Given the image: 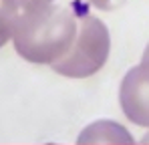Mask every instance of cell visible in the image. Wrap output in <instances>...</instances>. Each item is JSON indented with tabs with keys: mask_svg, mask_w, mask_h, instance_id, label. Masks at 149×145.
Segmentation results:
<instances>
[{
	"mask_svg": "<svg viewBox=\"0 0 149 145\" xmlns=\"http://www.w3.org/2000/svg\"><path fill=\"white\" fill-rule=\"evenodd\" d=\"M79 16L67 6L42 4L20 10L12 43L16 52L34 65H52L74 40Z\"/></svg>",
	"mask_w": 149,
	"mask_h": 145,
	"instance_id": "6da1fadb",
	"label": "cell"
},
{
	"mask_svg": "<svg viewBox=\"0 0 149 145\" xmlns=\"http://www.w3.org/2000/svg\"><path fill=\"white\" fill-rule=\"evenodd\" d=\"M111 50V36L105 22L93 14H79L77 34L71 48L50 65V69L69 79H87L99 72Z\"/></svg>",
	"mask_w": 149,
	"mask_h": 145,
	"instance_id": "7a4b0ae2",
	"label": "cell"
},
{
	"mask_svg": "<svg viewBox=\"0 0 149 145\" xmlns=\"http://www.w3.org/2000/svg\"><path fill=\"white\" fill-rule=\"evenodd\" d=\"M119 103L131 123L149 127V61L127 71L119 89Z\"/></svg>",
	"mask_w": 149,
	"mask_h": 145,
	"instance_id": "3957f363",
	"label": "cell"
},
{
	"mask_svg": "<svg viewBox=\"0 0 149 145\" xmlns=\"http://www.w3.org/2000/svg\"><path fill=\"white\" fill-rule=\"evenodd\" d=\"M77 143H133V135L117 121L101 119L87 125L81 131Z\"/></svg>",
	"mask_w": 149,
	"mask_h": 145,
	"instance_id": "277c9868",
	"label": "cell"
},
{
	"mask_svg": "<svg viewBox=\"0 0 149 145\" xmlns=\"http://www.w3.org/2000/svg\"><path fill=\"white\" fill-rule=\"evenodd\" d=\"M18 14L20 8L14 0H0V48L12 38Z\"/></svg>",
	"mask_w": 149,
	"mask_h": 145,
	"instance_id": "5b68a950",
	"label": "cell"
},
{
	"mask_svg": "<svg viewBox=\"0 0 149 145\" xmlns=\"http://www.w3.org/2000/svg\"><path fill=\"white\" fill-rule=\"evenodd\" d=\"M93 6H97L99 10H115L123 4L125 0H89Z\"/></svg>",
	"mask_w": 149,
	"mask_h": 145,
	"instance_id": "8992f818",
	"label": "cell"
},
{
	"mask_svg": "<svg viewBox=\"0 0 149 145\" xmlns=\"http://www.w3.org/2000/svg\"><path fill=\"white\" fill-rule=\"evenodd\" d=\"M16 6L20 10H28V8H36V6H42V4H50L52 0H14Z\"/></svg>",
	"mask_w": 149,
	"mask_h": 145,
	"instance_id": "52a82bcc",
	"label": "cell"
},
{
	"mask_svg": "<svg viewBox=\"0 0 149 145\" xmlns=\"http://www.w3.org/2000/svg\"><path fill=\"white\" fill-rule=\"evenodd\" d=\"M141 61H149V45L145 47V50H143V59Z\"/></svg>",
	"mask_w": 149,
	"mask_h": 145,
	"instance_id": "ba28073f",
	"label": "cell"
},
{
	"mask_svg": "<svg viewBox=\"0 0 149 145\" xmlns=\"http://www.w3.org/2000/svg\"><path fill=\"white\" fill-rule=\"evenodd\" d=\"M141 143H149V133L145 135V137H143V139H141Z\"/></svg>",
	"mask_w": 149,
	"mask_h": 145,
	"instance_id": "9c48e42d",
	"label": "cell"
}]
</instances>
